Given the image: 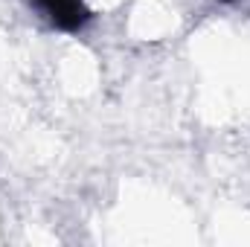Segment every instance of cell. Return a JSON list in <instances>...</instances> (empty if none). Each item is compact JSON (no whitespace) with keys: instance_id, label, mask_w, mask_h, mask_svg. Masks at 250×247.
Wrapping results in <instances>:
<instances>
[{"instance_id":"1","label":"cell","mask_w":250,"mask_h":247,"mask_svg":"<svg viewBox=\"0 0 250 247\" xmlns=\"http://www.w3.org/2000/svg\"><path fill=\"white\" fill-rule=\"evenodd\" d=\"M76 3H79V0H59V15H64L67 9H73Z\"/></svg>"}]
</instances>
